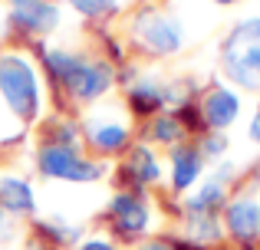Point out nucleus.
Wrapping results in <instances>:
<instances>
[{
    "label": "nucleus",
    "instance_id": "1",
    "mask_svg": "<svg viewBox=\"0 0 260 250\" xmlns=\"http://www.w3.org/2000/svg\"><path fill=\"white\" fill-rule=\"evenodd\" d=\"M0 92H4L7 105H10L20 119H26V122L40 112L37 76H33V69H30L26 59H20V56H4L0 59Z\"/></svg>",
    "mask_w": 260,
    "mask_h": 250
},
{
    "label": "nucleus",
    "instance_id": "2",
    "mask_svg": "<svg viewBox=\"0 0 260 250\" xmlns=\"http://www.w3.org/2000/svg\"><path fill=\"white\" fill-rule=\"evenodd\" d=\"M40 171L66 181H95L102 174V168L92 165V161H83L70 145H46L40 152Z\"/></svg>",
    "mask_w": 260,
    "mask_h": 250
},
{
    "label": "nucleus",
    "instance_id": "3",
    "mask_svg": "<svg viewBox=\"0 0 260 250\" xmlns=\"http://www.w3.org/2000/svg\"><path fill=\"white\" fill-rule=\"evenodd\" d=\"M224 66H228V76L234 83L247 86V89H260V43L241 37L234 30L228 43V56H224Z\"/></svg>",
    "mask_w": 260,
    "mask_h": 250
},
{
    "label": "nucleus",
    "instance_id": "4",
    "mask_svg": "<svg viewBox=\"0 0 260 250\" xmlns=\"http://www.w3.org/2000/svg\"><path fill=\"white\" fill-rule=\"evenodd\" d=\"M135 33H139V40L152 53H175L178 46H181V26H178L172 17L158 13V10L142 13L139 23H135Z\"/></svg>",
    "mask_w": 260,
    "mask_h": 250
},
{
    "label": "nucleus",
    "instance_id": "5",
    "mask_svg": "<svg viewBox=\"0 0 260 250\" xmlns=\"http://www.w3.org/2000/svg\"><path fill=\"white\" fill-rule=\"evenodd\" d=\"M10 10L30 30H53L59 23V10L50 0H10Z\"/></svg>",
    "mask_w": 260,
    "mask_h": 250
},
{
    "label": "nucleus",
    "instance_id": "6",
    "mask_svg": "<svg viewBox=\"0 0 260 250\" xmlns=\"http://www.w3.org/2000/svg\"><path fill=\"white\" fill-rule=\"evenodd\" d=\"M109 79H112L109 66H102V63H95V66H83V63H79V66H76V73L66 79V86H70L76 96L92 99V96H99V92L109 86Z\"/></svg>",
    "mask_w": 260,
    "mask_h": 250
},
{
    "label": "nucleus",
    "instance_id": "7",
    "mask_svg": "<svg viewBox=\"0 0 260 250\" xmlns=\"http://www.w3.org/2000/svg\"><path fill=\"white\" fill-rule=\"evenodd\" d=\"M228 227L234 237L241 240H250L260 234V207L254 201H234L228 207Z\"/></svg>",
    "mask_w": 260,
    "mask_h": 250
},
{
    "label": "nucleus",
    "instance_id": "8",
    "mask_svg": "<svg viewBox=\"0 0 260 250\" xmlns=\"http://www.w3.org/2000/svg\"><path fill=\"white\" fill-rule=\"evenodd\" d=\"M112 214H115V221H119V227H122V231H128V234H139L142 227L148 224L145 204L135 201V198H128V194H119V198L112 201Z\"/></svg>",
    "mask_w": 260,
    "mask_h": 250
},
{
    "label": "nucleus",
    "instance_id": "9",
    "mask_svg": "<svg viewBox=\"0 0 260 250\" xmlns=\"http://www.w3.org/2000/svg\"><path fill=\"white\" fill-rule=\"evenodd\" d=\"M237 109H241V102H237V96H234V92H228V89L211 92L208 102H204V116H208V122L217 125V128H224V125L234 122Z\"/></svg>",
    "mask_w": 260,
    "mask_h": 250
},
{
    "label": "nucleus",
    "instance_id": "10",
    "mask_svg": "<svg viewBox=\"0 0 260 250\" xmlns=\"http://www.w3.org/2000/svg\"><path fill=\"white\" fill-rule=\"evenodd\" d=\"M0 198H4V207H10V211H33V191L20 178L0 181Z\"/></svg>",
    "mask_w": 260,
    "mask_h": 250
},
{
    "label": "nucleus",
    "instance_id": "11",
    "mask_svg": "<svg viewBox=\"0 0 260 250\" xmlns=\"http://www.w3.org/2000/svg\"><path fill=\"white\" fill-rule=\"evenodd\" d=\"M198 171H201V158H198V152H191V148L175 152V188H188L191 181L198 178Z\"/></svg>",
    "mask_w": 260,
    "mask_h": 250
},
{
    "label": "nucleus",
    "instance_id": "12",
    "mask_svg": "<svg viewBox=\"0 0 260 250\" xmlns=\"http://www.w3.org/2000/svg\"><path fill=\"white\" fill-rule=\"evenodd\" d=\"M92 138H95V145H99V148H109V152H112V148L125 145L128 135H125V128H122V125H102V128H95Z\"/></svg>",
    "mask_w": 260,
    "mask_h": 250
},
{
    "label": "nucleus",
    "instance_id": "13",
    "mask_svg": "<svg viewBox=\"0 0 260 250\" xmlns=\"http://www.w3.org/2000/svg\"><path fill=\"white\" fill-rule=\"evenodd\" d=\"M132 171L139 174L142 181H155V178H158V165H155V158L148 155V148H135V155H132Z\"/></svg>",
    "mask_w": 260,
    "mask_h": 250
},
{
    "label": "nucleus",
    "instance_id": "14",
    "mask_svg": "<svg viewBox=\"0 0 260 250\" xmlns=\"http://www.w3.org/2000/svg\"><path fill=\"white\" fill-rule=\"evenodd\" d=\"M46 63H50V69L56 73L59 79H70L73 73H76V66H79V59L76 56H66V53H50V56H46Z\"/></svg>",
    "mask_w": 260,
    "mask_h": 250
},
{
    "label": "nucleus",
    "instance_id": "15",
    "mask_svg": "<svg viewBox=\"0 0 260 250\" xmlns=\"http://www.w3.org/2000/svg\"><path fill=\"white\" fill-rule=\"evenodd\" d=\"M221 194H224L221 181H211L208 188H201L198 198H191V207H194V211H208V207H214L217 201H221Z\"/></svg>",
    "mask_w": 260,
    "mask_h": 250
},
{
    "label": "nucleus",
    "instance_id": "16",
    "mask_svg": "<svg viewBox=\"0 0 260 250\" xmlns=\"http://www.w3.org/2000/svg\"><path fill=\"white\" fill-rule=\"evenodd\" d=\"M73 7H76L79 13H89V17H95V13H106L115 7V0H70Z\"/></svg>",
    "mask_w": 260,
    "mask_h": 250
},
{
    "label": "nucleus",
    "instance_id": "17",
    "mask_svg": "<svg viewBox=\"0 0 260 250\" xmlns=\"http://www.w3.org/2000/svg\"><path fill=\"white\" fill-rule=\"evenodd\" d=\"M155 135H158L161 141H172L178 135V125L172 122V119H158V122H155Z\"/></svg>",
    "mask_w": 260,
    "mask_h": 250
},
{
    "label": "nucleus",
    "instance_id": "18",
    "mask_svg": "<svg viewBox=\"0 0 260 250\" xmlns=\"http://www.w3.org/2000/svg\"><path fill=\"white\" fill-rule=\"evenodd\" d=\"M211 224H214L211 218H204V221H194V234H198V237H204V240L217 237V227H211Z\"/></svg>",
    "mask_w": 260,
    "mask_h": 250
},
{
    "label": "nucleus",
    "instance_id": "19",
    "mask_svg": "<svg viewBox=\"0 0 260 250\" xmlns=\"http://www.w3.org/2000/svg\"><path fill=\"white\" fill-rule=\"evenodd\" d=\"M79 250H115V247H109V244H102V240H92V244H83Z\"/></svg>",
    "mask_w": 260,
    "mask_h": 250
},
{
    "label": "nucleus",
    "instance_id": "20",
    "mask_svg": "<svg viewBox=\"0 0 260 250\" xmlns=\"http://www.w3.org/2000/svg\"><path fill=\"white\" fill-rule=\"evenodd\" d=\"M221 148H224V141H221V138H211V141H208V152H211V155H217Z\"/></svg>",
    "mask_w": 260,
    "mask_h": 250
},
{
    "label": "nucleus",
    "instance_id": "21",
    "mask_svg": "<svg viewBox=\"0 0 260 250\" xmlns=\"http://www.w3.org/2000/svg\"><path fill=\"white\" fill-rule=\"evenodd\" d=\"M250 135H254V138H257V141H260V116H257V119H254V125H250Z\"/></svg>",
    "mask_w": 260,
    "mask_h": 250
},
{
    "label": "nucleus",
    "instance_id": "22",
    "mask_svg": "<svg viewBox=\"0 0 260 250\" xmlns=\"http://www.w3.org/2000/svg\"><path fill=\"white\" fill-rule=\"evenodd\" d=\"M145 250H168V247H158V244H152V247H145Z\"/></svg>",
    "mask_w": 260,
    "mask_h": 250
},
{
    "label": "nucleus",
    "instance_id": "23",
    "mask_svg": "<svg viewBox=\"0 0 260 250\" xmlns=\"http://www.w3.org/2000/svg\"><path fill=\"white\" fill-rule=\"evenodd\" d=\"M221 4H228V0H221Z\"/></svg>",
    "mask_w": 260,
    "mask_h": 250
},
{
    "label": "nucleus",
    "instance_id": "24",
    "mask_svg": "<svg viewBox=\"0 0 260 250\" xmlns=\"http://www.w3.org/2000/svg\"><path fill=\"white\" fill-rule=\"evenodd\" d=\"M0 218H4V211H0Z\"/></svg>",
    "mask_w": 260,
    "mask_h": 250
}]
</instances>
